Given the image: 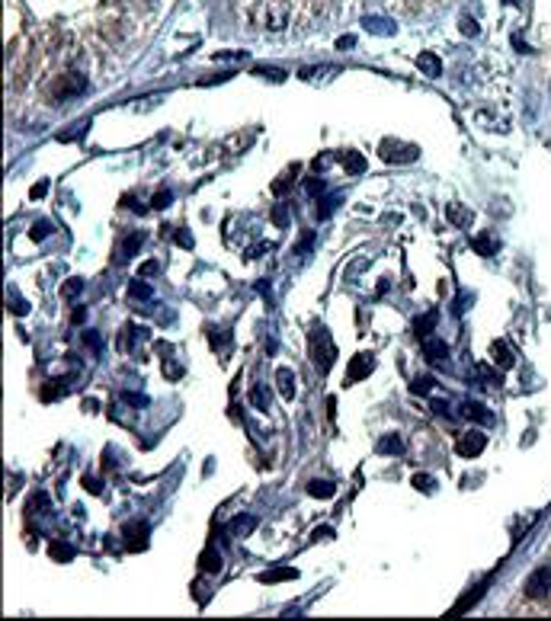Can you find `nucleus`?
Returning <instances> with one entry per match:
<instances>
[{
  "label": "nucleus",
  "instance_id": "obj_1",
  "mask_svg": "<svg viewBox=\"0 0 551 621\" xmlns=\"http://www.w3.org/2000/svg\"><path fill=\"white\" fill-rule=\"evenodd\" d=\"M247 19L256 29L282 32L292 23V6H288V0H253L247 6Z\"/></svg>",
  "mask_w": 551,
  "mask_h": 621
},
{
  "label": "nucleus",
  "instance_id": "obj_2",
  "mask_svg": "<svg viewBox=\"0 0 551 621\" xmlns=\"http://www.w3.org/2000/svg\"><path fill=\"white\" fill-rule=\"evenodd\" d=\"M311 356H314V365H318L320 371H327L333 365V359H337V349H333L330 336H327V330H314L311 336Z\"/></svg>",
  "mask_w": 551,
  "mask_h": 621
},
{
  "label": "nucleus",
  "instance_id": "obj_3",
  "mask_svg": "<svg viewBox=\"0 0 551 621\" xmlns=\"http://www.w3.org/2000/svg\"><path fill=\"white\" fill-rule=\"evenodd\" d=\"M525 599L538 602V599H548L551 595V567H538L535 573L525 580Z\"/></svg>",
  "mask_w": 551,
  "mask_h": 621
},
{
  "label": "nucleus",
  "instance_id": "obj_4",
  "mask_svg": "<svg viewBox=\"0 0 551 621\" xmlns=\"http://www.w3.org/2000/svg\"><path fill=\"white\" fill-rule=\"evenodd\" d=\"M484 448H487V435L478 432V429H471V432H461L458 442H455V452H458L461 458H478Z\"/></svg>",
  "mask_w": 551,
  "mask_h": 621
},
{
  "label": "nucleus",
  "instance_id": "obj_5",
  "mask_svg": "<svg viewBox=\"0 0 551 621\" xmlns=\"http://www.w3.org/2000/svg\"><path fill=\"white\" fill-rule=\"evenodd\" d=\"M372 368H375V356H372V352H359V356L350 359L346 378H350V381H362V378L372 375Z\"/></svg>",
  "mask_w": 551,
  "mask_h": 621
},
{
  "label": "nucleus",
  "instance_id": "obj_6",
  "mask_svg": "<svg viewBox=\"0 0 551 621\" xmlns=\"http://www.w3.org/2000/svg\"><path fill=\"white\" fill-rule=\"evenodd\" d=\"M423 356H426L433 365H442V362L448 359V346H446V339L423 336Z\"/></svg>",
  "mask_w": 551,
  "mask_h": 621
},
{
  "label": "nucleus",
  "instance_id": "obj_7",
  "mask_svg": "<svg viewBox=\"0 0 551 621\" xmlns=\"http://www.w3.org/2000/svg\"><path fill=\"white\" fill-rule=\"evenodd\" d=\"M382 151H384V160H388V164H410V160H416V154H420L414 144L401 147V144H391V141L382 147Z\"/></svg>",
  "mask_w": 551,
  "mask_h": 621
},
{
  "label": "nucleus",
  "instance_id": "obj_8",
  "mask_svg": "<svg viewBox=\"0 0 551 621\" xmlns=\"http://www.w3.org/2000/svg\"><path fill=\"white\" fill-rule=\"evenodd\" d=\"M145 243V234L141 230H135V234H128L125 240L119 243V250H115V262H128L135 253H138V247Z\"/></svg>",
  "mask_w": 551,
  "mask_h": 621
},
{
  "label": "nucleus",
  "instance_id": "obj_9",
  "mask_svg": "<svg viewBox=\"0 0 551 621\" xmlns=\"http://www.w3.org/2000/svg\"><path fill=\"white\" fill-rule=\"evenodd\" d=\"M461 416H465V420H474V423H484V426H490V423H493V413L484 407V403H478V400H465V403H461Z\"/></svg>",
  "mask_w": 551,
  "mask_h": 621
},
{
  "label": "nucleus",
  "instance_id": "obj_10",
  "mask_svg": "<svg viewBox=\"0 0 551 621\" xmlns=\"http://www.w3.org/2000/svg\"><path fill=\"white\" fill-rule=\"evenodd\" d=\"M416 68H420L423 77H439L442 74V61H439V55H436V51H420Z\"/></svg>",
  "mask_w": 551,
  "mask_h": 621
},
{
  "label": "nucleus",
  "instance_id": "obj_11",
  "mask_svg": "<svg viewBox=\"0 0 551 621\" xmlns=\"http://www.w3.org/2000/svg\"><path fill=\"white\" fill-rule=\"evenodd\" d=\"M256 529V519L253 516H237V519H231V525H228V531H231V538H247L250 531Z\"/></svg>",
  "mask_w": 551,
  "mask_h": 621
},
{
  "label": "nucleus",
  "instance_id": "obj_12",
  "mask_svg": "<svg viewBox=\"0 0 551 621\" xmlns=\"http://www.w3.org/2000/svg\"><path fill=\"white\" fill-rule=\"evenodd\" d=\"M276 384H279V394L285 397V400H292L295 391H298V388H295V371L292 368H279V371H276Z\"/></svg>",
  "mask_w": 551,
  "mask_h": 621
},
{
  "label": "nucleus",
  "instance_id": "obj_13",
  "mask_svg": "<svg viewBox=\"0 0 551 621\" xmlns=\"http://www.w3.org/2000/svg\"><path fill=\"white\" fill-rule=\"evenodd\" d=\"M125 535H128V548H145V538H147V525L145 522H128L125 525Z\"/></svg>",
  "mask_w": 551,
  "mask_h": 621
},
{
  "label": "nucleus",
  "instance_id": "obj_14",
  "mask_svg": "<svg viewBox=\"0 0 551 621\" xmlns=\"http://www.w3.org/2000/svg\"><path fill=\"white\" fill-rule=\"evenodd\" d=\"M337 160L343 164V170H346V173H352V176L365 170V157H362V154H356V151H343Z\"/></svg>",
  "mask_w": 551,
  "mask_h": 621
},
{
  "label": "nucleus",
  "instance_id": "obj_15",
  "mask_svg": "<svg viewBox=\"0 0 551 621\" xmlns=\"http://www.w3.org/2000/svg\"><path fill=\"white\" fill-rule=\"evenodd\" d=\"M378 452L382 455H401L404 452V439L397 432H388V435H382V439H378Z\"/></svg>",
  "mask_w": 551,
  "mask_h": 621
},
{
  "label": "nucleus",
  "instance_id": "obj_16",
  "mask_svg": "<svg viewBox=\"0 0 551 621\" xmlns=\"http://www.w3.org/2000/svg\"><path fill=\"white\" fill-rule=\"evenodd\" d=\"M83 90H87V80L77 77V74H68L61 83H58V93L61 96H74V93H83Z\"/></svg>",
  "mask_w": 551,
  "mask_h": 621
},
{
  "label": "nucleus",
  "instance_id": "obj_17",
  "mask_svg": "<svg viewBox=\"0 0 551 621\" xmlns=\"http://www.w3.org/2000/svg\"><path fill=\"white\" fill-rule=\"evenodd\" d=\"M199 567H202V573H218V570H221V554H218L215 548L202 551V557H199Z\"/></svg>",
  "mask_w": 551,
  "mask_h": 621
},
{
  "label": "nucleus",
  "instance_id": "obj_18",
  "mask_svg": "<svg viewBox=\"0 0 551 621\" xmlns=\"http://www.w3.org/2000/svg\"><path fill=\"white\" fill-rule=\"evenodd\" d=\"M490 356H493V362H497L500 368H510L513 365V352H510V346H506L503 339H497V343L490 346Z\"/></svg>",
  "mask_w": 551,
  "mask_h": 621
},
{
  "label": "nucleus",
  "instance_id": "obj_19",
  "mask_svg": "<svg viewBox=\"0 0 551 621\" xmlns=\"http://www.w3.org/2000/svg\"><path fill=\"white\" fill-rule=\"evenodd\" d=\"M308 493H311V497H320V499H330L333 493H337V487H333L330 480H311V484H308Z\"/></svg>",
  "mask_w": 551,
  "mask_h": 621
},
{
  "label": "nucleus",
  "instance_id": "obj_20",
  "mask_svg": "<svg viewBox=\"0 0 551 621\" xmlns=\"http://www.w3.org/2000/svg\"><path fill=\"white\" fill-rule=\"evenodd\" d=\"M365 29L375 32V36H391V32H394V26H391L388 19H382V16H365Z\"/></svg>",
  "mask_w": 551,
  "mask_h": 621
},
{
  "label": "nucleus",
  "instance_id": "obj_21",
  "mask_svg": "<svg viewBox=\"0 0 551 621\" xmlns=\"http://www.w3.org/2000/svg\"><path fill=\"white\" fill-rule=\"evenodd\" d=\"M250 403H253L256 410H263V413H266V410H269V391L263 388V384H253V388H250Z\"/></svg>",
  "mask_w": 551,
  "mask_h": 621
},
{
  "label": "nucleus",
  "instance_id": "obj_22",
  "mask_svg": "<svg viewBox=\"0 0 551 621\" xmlns=\"http://www.w3.org/2000/svg\"><path fill=\"white\" fill-rule=\"evenodd\" d=\"M298 570L292 567H279V570H269V573H260V583H279V580H295Z\"/></svg>",
  "mask_w": 551,
  "mask_h": 621
},
{
  "label": "nucleus",
  "instance_id": "obj_23",
  "mask_svg": "<svg viewBox=\"0 0 551 621\" xmlns=\"http://www.w3.org/2000/svg\"><path fill=\"white\" fill-rule=\"evenodd\" d=\"M446 215L452 218L458 228H468V224H471V211L461 208V205H446Z\"/></svg>",
  "mask_w": 551,
  "mask_h": 621
},
{
  "label": "nucleus",
  "instance_id": "obj_24",
  "mask_svg": "<svg viewBox=\"0 0 551 621\" xmlns=\"http://www.w3.org/2000/svg\"><path fill=\"white\" fill-rule=\"evenodd\" d=\"M295 176H298V166H292V170H285V173H282V176L273 183V192H276V196H282V192H288V186L295 183Z\"/></svg>",
  "mask_w": 551,
  "mask_h": 621
},
{
  "label": "nucleus",
  "instance_id": "obj_25",
  "mask_svg": "<svg viewBox=\"0 0 551 621\" xmlns=\"http://www.w3.org/2000/svg\"><path fill=\"white\" fill-rule=\"evenodd\" d=\"M471 247L478 250L481 256H493V253H497V243H493L490 237H474V240H471Z\"/></svg>",
  "mask_w": 551,
  "mask_h": 621
},
{
  "label": "nucleus",
  "instance_id": "obj_26",
  "mask_svg": "<svg viewBox=\"0 0 551 621\" xmlns=\"http://www.w3.org/2000/svg\"><path fill=\"white\" fill-rule=\"evenodd\" d=\"M128 294H132V298H151V285H147L145 279H135L132 285H128Z\"/></svg>",
  "mask_w": 551,
  "mask_h": 621
},
{
  "label": "nucleus",
  "instance_id": "obj_27",
  "mask_svg": "<svg viewBox=\"0 0 551 621\" xmlns=\"http://www.w3.org/2000/svg\"><path fill=\"white\" fill-rule=\"evenodd\" d=\"M51 557H55V561H70V557H74V548H70V544L55 541V544H51Z\"/></svg>",
  "mask_w": 551,
  "mask_h": 621
},
{
  "label": "nucleus",
  "instance_id": "obj_28",
  "mask_svg": "<svg viewBox=\"0 0 551 621\" xmlns=\"http://www.w3.org/2000/svg\"><path fill=\"white\" fill-rule=\"evenodd\" d=\"M45 509H48V497H45V493H36V497L29 499V512L32 516H42Z\"/></svg>",
  "mask_w": 551,
  "mask_h": 621
},
{
  "label": "nucleus",
  "instance_id": "obj_29",
  "mask_svg": "<svg viewBox=\"0 0 551 621\" xmlns=\"http://www.w3.org/2000/svg\"><path fill=\"white\" fill-rule=\"evenodd\" d=\"M433 378L429 375H423V378H414V384H410V391H414V394H429V391H433Z\"/></svg>",
  "mask_w": 551,
  "mask_h": 621
},
{
  "label": "nucleus",
  "instance_id": "obj_30",
  "mask_svg": "<svg viewBox=\"0 0 551 621\" xmlns=\"http://www.w3.org/2000/svg\"><path fill=\"white\" fill-rule=\"evenodd\" d=\"M436 324V311H429L423 320H416V336H429V330H433Z\"/></svg>",
  "mask_w": 551,
  "mask_h": 621
},
{
  "label": "nucleus",
  "instance_id": "obj_31",
  "mask_svg": "<svg viewBox=\"0 0 551 621\" xmlns=\"http://www.w3.org/2000/svg\"><path fill=\"white\" fill-rule=\"evenodd\" d=\"M80 292H83V282L80 279H68V282H64V288H61L64 298H77Z\"/></svg>",
  "mask_w": 551,
  "mask_h": 621
},
{
  "label": "nucleus",
  "instance_id": "obj_32",
  "mask_svg": "<svg viewBox=\"0 0 551 621\" xmlns=\"http://www.w3.org/2000/svg\"><path fill=\"white\" fill-rule=\"evenodd\" d=\"M173 202V192L170 189H160V192H154V198H151V205L154 208H167V205Z\"/></svg>",
  "mask_w": 551,
  "mask_h": 621
},
{
  "label": "nucleus",
  "instance_id": "obj_33",
  "mask_svg": "<svg viewBox=\"0 0 551 621\" xmlns=\"http://www.w3.org/2000/svg\"><path fill=\"white\" fill-rule=\"evenodd\" d=\"M414 487H416V490H423V493H433L436 480L429 477V474H416V477H414Z\"/></svg>",
  "mask_w": 551,
  "mask_h": 621
},
{
  "label": "nucleus",
  "instance_id": "obj_34",
  "mask_svg": "<svg viewBox=\"0 0 551 621\" xmlns=\"http://www.w3.org/2000/svg\"><path fill=\"white\" fill-rule=\"evenodd\" d=\"M58 394H64L61 381H48V384H45V388H42V397H45V400H55Z\"/></svg>",
  "mask_w": 551,
  "mask_h": 621
},
{
  "label": "nucleus",
  "instance_id": "obj_35",
  "mask_svg": "<svg viewBox=\"0 0 551 621\" xmlns=\"http://www.w3.org/2000/svg\"><path fill=\"white\" fill-rule=\"evenodd\" d=\"M48 228H51L48 221H38V224H32L29 237H32V240H42V237H48Z\"/></svg>",
  "mask_w": 551,
  "mask_h": 621
},
{
  "label": "nucleus",
  "instance_id": "obj_36",
  "mask_svg": "<svg viewBox=\"0 0 551 621\" xmlns=\"http://www.w3.org/2000/svg\"><path fill=\"white\" fill-rule=\"evenodd\" d=\"M164 375L170 378V381H177V378H183V365H177V362H164Z\"/></svg>",
  "mask_w": 551,
  "mask_h": 621
},
{
  "label": "nucleus",
  "instance_id": "obj_37",
  "mask_svg": "<svg viewBox=\"0 0 551 621\" xmlns=\"http://www.w3.org/2000/svg\"><path fill=\"white\" fill-rule=\"evenodd\" d=\"M305 186H308V192H311V196H320V192L327 189V183H324V179H320V176H311Z\"/></svg>",
  "mask_w": 551,
  "mask_h": 621
},
{
  "label": "nucleus",
  "instance_id": "obj_38",
  "mask_svg": "<svg viewBox=\"0 0 551 621\" xmlns=\"http://www.w3.org/2000/svg\"><path fill=\"white\" fill-rule=\"evenodd\" d=\"M461 32H465V36H478V23H474L471 16H461Z\"/></svg>",
  "mask_w": 551,
  "mask_h": 621
},
{
  "label": "nucleus",
  "instance_id": "obj_39",
  "mask_svg": "<svg viewBox=\"0 0 551 621\" xmlns=\"http://www.w3.org/2000/svg\"><path fill=\"white\" fill-rule=\"evenodd\" d=\"M273 221L276 224H285L288 221V205H276V208H273Z\"/></svg>",
  "mask_w": 551,
  "mask_h": 621
},
{
  "label": "nucleus",
  "instance_id": "obj_40",
  "mask_svg": "<svg viewBox=\"0 0 551 621\" xmlns=\"http://www.w3.org/2000/svg\"><path fill=\"white\" fill-rule=\"evenodd\" d=\"M256 74H260V77H269V80H282V77H285L282 70H276V68H256Z\"/></svg>",
  "mask_w": 551,
  "mask_h": 621
},
{
  "label": "nucleus",
  "instance_id": "obj_41",
  "mask_svg": "<svg viewBox=\"0 0 551 621\" xmlns=\"http://www.w3.org/2000/svg\"><path fill=\"white\" fill-rule=\"evenodd\" d=\"M333 205H337V198H327V202H320V211H314L318 218H327L333 211Z\"/></svg>",
  "mask_w": 551,
  "mask_h": 621
},
{
  "label": "nucleus",
  "instance_id": "obj_42",
  "mask_svg": "<svg viewBox=\"0 0 551 621\" xmlns=\"http://www.w3.org/2000/svg\"><path fill=\"white\" fill-rule=\"evenodd\" d=\"M122 397H125V400L132 403V407H145V403H147V397H145V394H122Z\"/></svg>",
  "mask_w": 551,
  "mask_h": 621
},
{
  "label": "nucleus",
  "instance_id": "obj_43",
  "mask_svg": "<svg viewBox=\"0 0 551 621\" xmlns=\"http://www.w3.org/2000/svg\"><path fill=\"white\" fill-rule=\"evenodd\" d=\"M6 304H13V314H26V301H19L16 294H13V298H6Z\"/></svg>",
  "mask_w": 551,
  "mask_h": 621
},
{
  "label": "nucleus",
  "instance_id": "obj_44",
  "mask_svg": "<svg viewBox=\"0 0 551 621\" xmlns=\"http://www.w3.org/2000/svg\"><path fill=\"white\" fill-rule=\"evenodd\" d=\"M173 237H177V243H179V247H192V237L186 234V230H177V234H173Z\"/></svg>",
  "mask_w": 551,
  "mask_h": 621
},
{
  "label": "nucleus",
  "instance_id": "obj_45",
  "mask_svg": "<svg viewBox=\"0 0 551 621\" xmlns=\"http://www.w3.org/2000/svg\"><path fill=\"white\" fill-rule=\"evenodd\" d=\"M83 339H87V343H90V346H93V349H100V346H103V339H100V336H96V333H93V330H87V333H83Z\"/></svg>",
  "mask_w": 551,
  "mask_h": 621
},
{
  "label": "nucleus",
  "instance_id": "obj_46",
  "mask_svg": "<svg viewBox=\"0 0 551 621\" xmlns=\"http://www.w3.org/2000/svg\"><path fill=\"white\" fill-rule=\"evenodd\" d=\"M83 487H87V490H90V493H100V490H103V487H100V480H96V477H90V480H83Z\"/></svg>",
  "mask_w": 551,
  "mask_h": 621
},
{
  "label": "nucleus",
  "instance_id": "obj_47",
  "mask_svg": "<svg viewBox=\"0 0 551 621\" xmlns=\"http://www.w3.org/2000/svg\"><path fill=\"white\" fill-rule=\"evenodd\" d=\"M83 317H87V311H83V307H77V311L70 314V320H74V324H83Z\"/></svg>",
  "mask_w": 551,
  "mask_h": 621
},
{
  "label": "nucleus",
  "instance_id": "obj_48",
  "mask_svg": "<svg viewBox=\"0 0 551 621\" xmlns=\"http://www.w3.org/2000/svg\"><path fill=\"white\" fill-rule=\"evenodd\" d=\"M151 272H157V262H145L141 266V275H151Z\"/></svg>",
  "mask_w": 551,
  "mask_h": 621
},
{
  "label": "nucleus",
  "instance_id": "obj_49",
  "mask_svg": "<svg viewBox=\"0 0 551 621\" xmlns=\"http://www.w3.org/2000/svg\"><path fill=\"white\" fill-rule=\"evenodd\" d=\"M45 196V183H38V186H32V198H42Z\"/></svg>",
  "mask_w": 551,
  "mask_h": 621
},
{
  "label": "nucleus",
  "instance_id": "obj_50",
  "mask_svg": "<svg viewBox=\"0 0 551 621\" xmlns=\"http://www.w3.org/2000/svg\"><path fill=\"white\" fill-rule=\"evenodd\" d=\"M314 538H333V529H318L314 531Z\"/></svg>",
  "mask_w": 551,
  "mask_h": 621
},
{
  "label": "nucleus",
  "instance_id": "obj_51",
  "mask_svg": "<svg viewBox=\"0 0 551 621\" xmlns=\"http://www.w3.org/2000/svg\"><path fill=\"white\" fill-rule=\"evenodd\" d=\"M352 42H356V38H352V36H346V38H340V42H337V45H340V48H350V45H352Z\"/></svg>",
  "mask_w": 551,
  "mask_h": 621
}]
</instances>
